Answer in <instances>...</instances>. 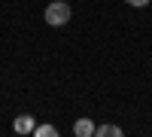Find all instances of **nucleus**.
<instances>
[{
  "label": "nucleus",
  "instance_id": "f03ea898",
  "mask_svg": "<svg viewBox=\"0 0 152 137\" xmlns=\"http://www.w3.org/2000/svg\"><path fill=\"white\" fill-rule=\"evenodd\" d=\"M12 128H15V134H34V128H37V119H34V116H15Z\"/></svg>",
  "mask_w": 152,
  "mask_h": 137
},
{
  "label": "nucleus",
  "instance_id": "7ed1b4c3",
  "mask_svg": "<svg viewBox=\"0 0 152 137\" xmlns=\"http://www.w3.org/2000/svg\"><path fill=\"white\" fill-rule=\"evenodd\" d=\"M94 128H97L94 122L82 116V119H79V122H76V125H73V134H76V137H91V134H94Z\"/></svg>",
  "mask_w": 152,
  "mask_h": 137
},
{
  "label": "nucleus",
  "instance_id": "423d86ee",
  "mask_svg": "<svg viewBox=\"0 0 152 137\" xmlns=\"http://www.w3.org/2000/svg\"><path fill=\"white\" fill-rule=\"evenodd\" d=\"M125 3H128V6H137V9H143V6L152 3V0H125Z\"/></svg>",
  "mask_w": 152,
  "mask_h": 137
},
{
  "label": "nucleus",
  "instance_id": "f257e3e1",
  "mask_svg": "<svg viewBox=\"0 0 152 137\" xmlns=\"http://www.w3.org/2000/svg\"><path fill=\"white\" fill-rule=\"evenodd\" d=\"M43 18H46V24H52V28H64L70 21V3H64V0L49 3L46 12H43Z\"/></svg>",
  "mask_w": 152,
  "mask_h": 137
},
{
  "label": "nucleus",
  "instance_id": "20e7f679",
  "mask_svg": "<svg viewBox=\"0 0 152 137\" xmlns=\"http://www.w3.org/2000/svg\"><path fill=\"white\" fill-rule=\"evenodd\" d=\"M94 134H97V137H122L125 131H122L119 125H97V128H94Z\"/></svg>",
  "mask_w": 152,
  "mask_h": 137
},
{
  "label": "nucleus",
  "instance_id": "39448f33",
  "mask_svg": "<svg viewBox=\"0 0 152 137\" xmlns=\"http://www.w3.org/2000/svg\"><path fill=\"white\" fill-rule=\"evenodd\" d=\"M34 134H37V137H52V134H58V131H55V125H37Z\"/></svg>",
  "mask_w": 152,
  "mask_h": 137
}]
</instances>
